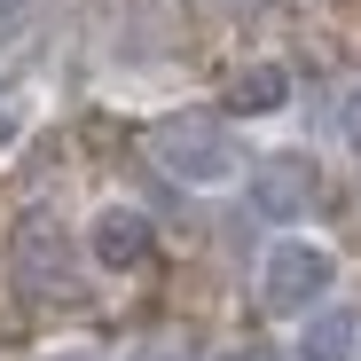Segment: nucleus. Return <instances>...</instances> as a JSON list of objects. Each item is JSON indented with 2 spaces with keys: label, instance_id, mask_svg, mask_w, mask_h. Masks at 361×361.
Here are the masks:
<instances>
[{
  "label": "nucleus",
  "instance_id": "423d86ee",
  "mask_svg": "<svg viewBox=\"0 0 361 361\" xmlns=\"http://www.w3.org/2000/svg\"><path fill=\"white\" fill-rule=\"evenodd\" d=\"M298 353H307V361H353V353H361V314H353V307H322V314H307Z\"/></svg>",
  "mask_w": 361,
  "mask_h": 361
},
{
  "label": "nucleus",
  "instance_id": "9d476101",
  "mask_svg": "<svg viewBox=\"0 0 361 361\" xmlns=\"http://www.w3.org/2000/svg\"><path fill=\"white\" fill-rule=\"evenodd\" d=\"M204 8H212V16H228V24H235V16H259V8H267V0H204Z\"/></svg>",
  "mask_w": 361,
  "mask_h": 361
},
{
  "label": "nucleus",
  "instance_id": "f8f14e48",
  "mask_svg": "<svg viewBox=\"0 0 361 361\" xmlns=\"http://www.w3.org/2000/svg\"><path fill=\"white\" fill-rule=\"evenodd\" d=\"M142 361H189V353H180V345H149Z\"/></svg>",
  "mask_w": 361,
  "mask_h": 361
},
{
  "label": "nucleus",
  "instance_id": "7ed1b4c3",
  "mask_svg": "<svg viewBox=\"0 0 361 361\" xmlns=\"http://www.w3.org/2000/svg\"><path fill=\"white\" fill-rule=\"evenodd\" d=\"M330 275H338V259L322 244L283 235V244L267 252V267H259V307L267 314H314V298L330 290Z\"/></svg>",
  "mask_w": 361,
  "mask_h": 361
},
{
  "label": "nucleus",
  "instance_id": "0eeeda50",
  "mask_svg": "<svg viewBox=\"0 0 361 361\" xmlns=\"http://www.w3.org/2000/svg\"><path fill=\"white\" fill-rule=\"evenodd\" d=\"M228 102H235V110H283V102H290L283 63H252V71H235V79H228Z\"/></svg>",
  "mask_w": 361,
  "mask_h": 361
},
{
  "label": "nucleus",
  "instance_id": "20e7f679",
  "mask_svg": "<svg viewBox=\"0 0 361 361\" xmlns=\"http://www.w3.org/2000/svg\"><path fill=\"white\" fill-rule=\"evenodd\" d=\"M314 197H322V173H314L307 149H275V157L252 165V204H259L267 220H298V212H314Z\"/></svg>",
  "mask_w": 361,
  "mask_h": 361
},
{
  "label": "nucleus",
  "instance_id": "1a4fd4ad",
  "mask_svg": "<svg viewBox=\"0 0 361 361\" xmlns=\"http://www.w3.org/2000/svg\"><path fill=\"white\" fill-rule=\"evenodd\" d=\"M338 126H345V142H353V149H361V87H353V94H345V110H338Z\"/></svg>",
  "mask_w": 361,
  "mask_h": 361
},
{
  "label": "nucleus",
  "instance_id": "ddd939ff",
  "mask_svg": "<svg viewBox=\"0 0 361 361\" xmlns=\"http://www.w3.org/2000/svg\"><path fill=\"white\" fill-rule=\"evenodd\" d=\"M8 134H16V118H0V149H8Z\"/></svg>",
  "mask_w": 361,
  "mask_h": 361
},
{
  "label": "nucleus",
  "instance_id": "6e6552de",
  "mask_svg": "<svg viewBox=\"0 0 361 361\" xmlns=\"http://www.w3.org/2000/svg\"><path fill=\"white\" fill-rule=\"evenodd\" d=\"M32 16H39V0H0V47H16L32 32Z\"/></svg>",
  "mask_w": 361,
  "mask_h": 361
},
{
  "label": "nucleus",
  "instance_id": "9b49d317",
  "mask_svg": "<svg viewBox=\"0 0 361 361\" xmlns=\"http://www.w3.org/2000/svg\"><path fill=\"white\" fill-rule=\"evenodd\" d=\"M220 361H275V353H259V345H228Z\"/></svg>",
  "mask_w": 361,
  "mask_h": 361
},
{
  "label": "nucleus",
  "instance_id": "f257e3e1",
  "mask_svg": "<svg viewBox=\"0 0 361 361\" xmlns=\"http://www.w3.org/2000/svg\"><path fill=\"white\" fill-rule=\"evenodd\" d=\"M149 157L173 180H189V189H220V180L244 173V157H235V142H228L220 118H157V126H149Z\"/></svg>",
  "mask_w": 361,
  "mask_h": 361
},
{
  "label": "nucleus",
  "instance_id": "39448f33",
  "mask_svg": "<svg viewBox=\"0 0 361 361\" xmlns=\"http://www.w3.org/2000/svg\"><path fill=\"white\" fill-rule=\"evenodd\" d=\"M87 252H94L110 275H134V267H149L157 235H149V220H142L134 204H102V212H94V235H87Z\"/></svg>",
  "mask_w": 361,
  "mask_h": 361
},
{
  "label": "nucleus",
  "instance_id": "f03ea898",
  "mask_svg": "<svg viewBox=\"0 0 361 361\" xmlns=\"http://www.w3.org/2000/svg\"><path fill=\"white\" fill-rule=\"evenodd\" d=\"M8 275L24 298H71L79 290V244L55 212H24L8 235Z\"/></svg>",
  "mask_w": 361,
  "mask_h": 361
}]
</instances>
